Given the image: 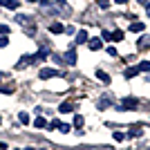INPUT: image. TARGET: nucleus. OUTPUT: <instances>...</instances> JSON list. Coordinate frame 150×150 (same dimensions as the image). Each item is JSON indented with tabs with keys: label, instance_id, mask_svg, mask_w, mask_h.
<instances>
[{
	"label": "nucleus",
	"instance_id": "obj_1",
	"mask_svg": "<svg viewBox=\"0 0 150 150\" xmlns=\"http://www.w3.org/2000/svg\"><path fill=\"white\" fill-rule=\"evenodd\" d=\"M54 74H58L56 69H52V67H45V69H40V72H38V76H40V79H50V76H54Z\"/></svg>",
	"mask_w": 150,
	"mask_h": 150
},
{
	"label": "nucleus",
	"instance_id": "obj_2",
	"mask_svg": "<svg viewBox=\"0 0 150 150\" xmlns=\"http://www.w3.org/2000/svg\"><path fill=\"white\" fill-rule=\"evenodd\" d=\"M0 5H5L7 9H18V0H0Z\"/></svg>",
	"mask_w": 150,
	"mask_h": 150
},
{
	"label": "nucleus",
	"instance_id": "obj_3",
	"mask_svg": "<svg viewBox=\"0 0 150 150\" xmlns=\"http://www.w3.org/2000/svg\"><path fill=\"white\" fill-rule=\"evenodd\" d=\"M137 108V99H128L123 101V110H134Z\"/></svg>",
	"mask_w": 150,
	"mask_h": 150
},
{
	"label": "nucleus",
	"instance_id": "obj_4",
	"mask_svg": "<svg viewBox=\"0 0 150 150\" xmlns=\"http://www.w3.org/2000/svg\"><path fill=\"white\" fill-rule=\"evenodd\" d=\"M139 47H141V50L150 47V36H146V38H139Z\"/></svg>",
	"mask_w": 150,
	"mask_h": 150
},
{
	"label": "nucleus",
	"instance_id": "obj_5",
	"mask_svg": "<svg viewBox=\"0 0 150 150\" xmlns=\"http://www.w3.org/2000/svg\"><path fill=\"white\" fill-rule=\"evenodd\" d=\"M65 61H67V63H76V52H74V50H69V52H67V56H65Z\"/></svg>",
	"mask_w": 150,
	"mask_h": 150
},
{
	"label": "nucleus",
	"instance_id": "obj_6",
	"mask_svg": "<svg viewBox=\"0 0 150 150\" xmlns=\"http://www.w3.org/2000/svg\"><path fill=\"white\" fill-rule=\"evenodd\" d=\"M50 29L54 31V34H61V31H63V25H61V23H52V27H50Z\"/></svg>",
	"mask_w": 150,
	"mask_h": 150
},
{
	"label": "nucleus",
	"instance_id": "obj_7",
	"mask_svg": "<svg viewBox=\"0 0 150 150\" xmlns=\"http://www.w3.org/2000/svg\"><path fill=\"white\" fill-rule=\"evenodd\" d=\"M90 50H101V40H99V38L90 40Z\"/></svg>",
	"mask_w": 150,
	"mask_h": 150
},
{
	"label": "nucleus",
	"instance_id": "obj_8",
	"mask_svg": "<svg viewBox=\"0 0 150 150\" xmlns=\"http://www.w3.org/2000/svg\"><path fill=\"white\" fill-rule=\"evenodd\" d=\"M88 40V34L85 31H79V36H76V43H85Z\"/></svg>",
	"mask_w": 150,
	"mask_h": 150
},
{
	"label": "nucleus",
	"instance_id": "obj_9",
	"mask_svg": "<svg viewBox=\"0 0 150 150\" xmlns=\"http://www.w3.org/2000/svg\"><path fill=\"white\" fill-rule=\"evenodd\" d=\"M110 38H112V40H121V38H123V31H114V34H110Z\"/></svg>",
	"mask_w": 150,
	"mask_h": 150
},
{
	"label": "nucleus",
	"instance_id": "obj_10",
	"mask_svg": "<svg viewBox=\"0 0 150 150\" xmlns=\"http://www.w3.org/2000/svg\"><path fill=\"white\" fill-rule=\"evenodd\" d=\"M72 108H74L72 103H63V105H61V112H72Z\"/></svg>",
	"mask_w": 150,
	"mask_h": 150
},
{
	"label": "nucleus",
	"instance_id": "obj_11",
	"mask_svg": "<svg viewBox=\"0 0 150 150\" xmlns=\"http://www.w3.org/2000/svg\"><path fill=\"white\" fill-rule=\"evenodd\" d=\"M34 125H36V128H45V119H43V117H38V119L34 121Z\"/></svg>",
	"mask_w": 150,
	"mask_h": 150
},
{
	"label": "nucleus",
	"instance_id": "obj_12",
	"mask_svg": "<svg viewBox=\"0 0 150 150\" xmlns=\"http://www.w3.org/2000/svg\"><path fill=\"white\" fill-rule=\"evenodd\" d=\"M148 69H150V63H141V65H139V72H148Z\"/></svg>",
	"mask_w": 150,
	"mask_h": 150
},
{
	"label": "nucleus",
	"instance_id": "obj_13",
	"mask_svg": "<svg viewBox=\"0 0 150 150\" xmlns=\"http://www.w3.org/2000/svg\"><path fill=\"white\" fill-rule=\"evenodd\" d=\"M130 29H132V31H141V29H144V25H141V23H132Z\"/></svg>",
	"mask_w": 150,
	"mask_h": 150
},
{
	"label": "nucleus",
	"instance_id": "obj_14",
	"mask_svg": "<svg viewBox=\"0 0 150 150\" xmlns=\"http://www.w3.org/2000/svg\"><path fill=\"white\" fill-rule=\"evenodd\" d=\"M137 72H139V69L130 67V69H125V76H128V79H130V76H134V74H137Z\"/></svg>",
	"mask_w": 150,
	"mask_h": 150
},
{
	"label": "nucleus",
	"instance_id": "obj_15",
	"mask_svg": "<svg viewBox=\"0 0 150 150\" xmlns=\"http://www.w3.org/2000/svg\"><path fill=\"white\" fill-rule=\"evenodd\" d=\"M18 119H20V123H29V117H27L25 112H20V117H18Z\"/></svg>",
	"mask_w": 150,
	"mask_h": 150
},
{
	"label": "nucleus",
	"instance_id": "obj_16",
	"mask_svg": "<svg viewBox=\"0 0 150 150\" xmlns=\"http://www.w3.org/2000/svg\"><path fill=\"white\" fill-rule=\"evenodd\" d=\"M58 130H61V132H69V125L67 123H61V125H58Z\"/></svg>",
	"mask_w": 150,
	"mask_h": 150
},
{
	"label": "nucleus",
	"instance_id": "obj_17",
	"mask_svg": "<svg viewBox=\"0 0 150 150\" xmlns=\"http://www.w3.org/2000/svg\"><path fill=\"white\" fill-rule=\"evenodd\" d=\"M0 34H9V27H7V25H0Z\"/></svg>",
	"mask_w": 150,
	"mask_h": 150
},
{
	"label": "nucleus",
	"instance_id": "obj_18",
	"mask_svg": "<svg viewBox=\"0 0 150 150\" xmlns=\"http://www.w3.org/2000/svg\"><path fill=\"white\" fill-rule=\"evenodd\" d=\"M74 123L76 125H83V117H74Z\"/></svg>",
	"mask_w": 150,
	"mask_h": 150
},
{
	"label": "nucleus",
	"instance_id": "obj_19",
	"mask_svg": "<svg viewBox=\"0 0 150 150\" xmlns=\"http://www.w3.org/2000/svg\"><path fill=\"white\" fill-rule=\"evenodd\" d=\"M7 45H9V40H7V38H0V47H7Z\"/></svg>",
	"mask_w": 150,
	"mask_h": 150
},
{
	"label": "nucleus",
	"instance_id": "obj_20",
	"mask_svg": "<svg viewBox=\"0 0 150 150\" xmlns=\"http://www.w3.org/2000/svg\"><path fill=\"white\" fill-rule=\"evenodd\" d=\"M117 2H119V5H125V2H128V0H117Z\"/></svg>",
	"mask_w": 150,
	"mask_h": 150
},
{
	"label": "nucleus",
	"instance_id": "obj_21",
	"mask_svg": "<svg viewBox=\"0 0 150 150\" xmlns=\"http://www.w3.org/2000/svg\"><path fill=\"white\" fill-rule=\"evenodd\" d=\"M148 16H150V5H148Z\"/></svg>",
	"mask_w": 150,
	"mask_h": 150
},
{
	"label": "nucleus",
	"instance_id": "obj_22",
	"mask_svg": "<svg viewBox=\"0 0 150 150\" xmlns=\"http://www.w3.org/2000/svg\"><path fill=\"white\" fill-rule=\"evenodd\" d=\"M0 79H2V72H0Z\"/></svg>",
	"mask_w": 150,
	"mask_h": 150
},
{
	"label": "nucleus",
	"instance_id": "obj_23",
	"mask_svg": "<svg viewBox=\"0 0 150 150\" xmlns=\"http://www.w3.org/2000/svg\"><path fill=\"white\" fill-rule=\"evenodd\" d=\"M0 123H2V117H0Z\"/></svg>",
	"mask_w": 150,
	"mask_h": 150
}]
</instances>
